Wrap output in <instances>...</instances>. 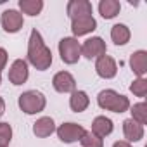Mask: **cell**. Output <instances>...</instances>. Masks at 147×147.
<instances>
[{"label":"cell","instance_id":"9a60e30c","mask_svg":"<svg viewBox=\"0 0 147 147\" xmlns=\"http://www.w3.org/2000/svg\"><path fill=\"white\" fill-rule=\"evenodd\" d=\"M123 133L126 142H140L144 138V126L130 118L123 121Z\"/></svg>","mask_w":147,"mask_h":147},{"label":"cell","instance_id":"d4e9b609","mask_svg":"<svg viewBox=\"0 0 147 147\" xmlns=\"http://www.w3.org/2000/svg\"><path fill=\"white\" fill-rule=\"evenodd\" d=\"M7 59H9V54H7V50H5V49H2V47H0V73H2V71L5 69Z\"/></svg>","mask_w":147,"mask_h":147},{"label":"cell","instance_id":"52a82bcc","mask_svg":"<svg viewBox=\"0 0 147 147\" xmlns=\"http://www.w3.org/2000/svg\"><path fill=\"white\" fill-rule=\"evenodd\" d=\"M0 23H2V28H4L5 33H18L24 24V18H23V14L19 11L7 9V11L2 12Z\"/></svg>","mask_w":147,"mask_h":147},{"label":"cell","instance_id":"4fadbf2b","mask_svg":"<svg viewBox=\"0 0 147 147\" xmlns=\"http://www.w3.org/2000/svg\"><path fill=\"white\" fill-rule=\"evenodd\" d=\"M130 67L137 75V78H144L147 73V52L137 50L130 55Z\"/></svg>","mask_w":147,"mask_h":147},{"label":"cell","instance_id":"484cf974","mask_svg":"<svg viewBox=\"0 0 147 147\" xmlns=\"http://www.w3.org/2000/svg\"><path fill=\"white\" fill-rule=\"evenodd\" d=\"M113 147H131V144L126 142V140H118V142H114Z\"/></svg>","mask_w":147,"mask_h":147},{"label":"cell","instance_id":"ac0fdd59","mask_svg":"<svg viewBox=\"0 0 147 147\" xmlns=\"http://www.w3.org/2000/svg\"><path fill=\"white\" fill-rule=\"evenodd\" d=\"M121 4L118 0H100L99 2V12L104 19H113L119 14Z\"/></svg>","mask_w":147,"mask_h":147},{"label":"cell","instance_id":"83f0119b","mask_svg":"<svg viewBox=\"0 0 147 147\" xmlns=\"http://www.w3.org/2000/svg\"><path fill=\"white\" fill-rule=\"evenodd\" d=\"M0 83H2V75H0Z\"/></svg>","mask_w":147,"mask_h":147},{"label":"cell","instance_id":"2e32d148","mask_svg":"<svg viewBox=\"0 0 147 147\" xmlns=\"http://www.w3.org/2000/svg\"><path fill=\"white\" fill-rule=\"evenodd\" d=\"M113 128H114L113 121L109 118H106V116H97L92 121V133L97 135V137H100V138L111 135L113 133Z\"/></svg>","mask_w":147,"mask_h":147},{"label":"cell","instance_id":"44dd1931","mask_svg":"<svg viewBox=\"0 0 147 147\" xmlns=\"http://www.w3.org/2000/svg\"><path fill=\"white\" fill-rule=\"evenodd\" d=\"M130 113H131V119L137 121L138 125L144 126V125L147 123V104H145V102H137V104H133L131 109H130Z\"/></svg>","mask_w":147,"mask_h":147},{"label":"cell","instance_id":"8fae6325","mask_svg":"<svg viewBox=\"0 0 147 147\" xmlns=\"http://www.w3.org/2000/svg\"><path fill=\"white\" fill-rule=\"evenodd\" d=\"M97 28V21L94 16H83V18H76L71 19V31L75 36H83L92 33Z\"/></svg>","mask_w":147,"mask_h":147},{"label":"cell","instance_id":"5b68a950","mask_svg":"<svg viewBox=\"0 0 147 147\" xmlns=\"http://www.w3.org/2000/svg\"><path fill=\"white\" fill-rule=\"evenodd\" d=\"M85 131H87V130H85L82 125H78V123H62L61 126L55 128L57 137H59L61 142H64V144H73V142L80 140Z\"/></svg>","mask_w":147,"mask_h":147},{"label":"cell","instance_id":"7402d4cb","mask_svg":"<svg viewBox=\"0 0 147 147\" xmlns=\"http://www.w3.org/2000/svg\"><path fill=\"white\" fill-rule=\"evenodd\" d=\"M130 92H131L135 97L144 99V97L147 95V80H145V78H137V80H133L131 85H130Z\"/></svg>","mask_w":147,"mask_h":147},{"label":"cell","instance_id":"ba28073f","mask_svg":"<svg viewBox=\"0 0 147 147\" xmlns=\"http://www.w3.org/2000/svg\"><path fill=\"white\" fill-rule=\"evenodd\" d=\"M52 85L59 94H73L76 90V80L67 71H59L52 78Z\"/></svg>","mask_w":147,"mask_h":147},{"label":"cell","instance_id":"7a4b0ae2","mask_svg":"<svg viewBox=\"0 0 147 147\" xmlns=\"http://www.w3.org/2000/svg\"><path fill=\"white\" fill-rule=\"evenodd\" d=\"M97 104H99V107H102V109H106V111L118 113V114H121V113H125V111L130 109V100H128V97L118 94V92L113 90V88H107V90L99 92V95H97Z\"/></svg>","mask_w":147,"mask_h":147},{"label":"cell","instance_id":"277c9868","mask_svg":"<svg viewBox=\"0 0 147 147\" xmlns=\"http://www.w3.org/2000/svg\"><path fill=\"white\" fill-rule=\"evenodd\" d=\"M59 55L64 64H76L82 57V45L75 36H64L59 42Z\"/></svg>","mask_w":147,"mask_h":147},{"label":"cell","instance_id":"9c48e42d","mask_svg":"<svg viewBox=\"0 0 147 147\" xmlns=\"http://www.w3.org/2000/svg\"><path fill=\"white\" fill-rule=\"evenodd\" d=\"M28 76H30L28 62L24 59H16L9 67V75H7L9 82L12 85H23V83H26Z\"/></svg>","mask_w":147,"mask_h":147},{"label":"cell","instance_id":"e0dca14e","mask_svg":"<svg viewBox=\"0 0 147 147\" xmlns=\"http://www.w3.org/2000/svg\"><path fill=\"white\" fill-rule=\"evenodd\" d=\"M88 104H90V97L83 90H75L69 97V107L75 113H83L88 107Z\"/></svg>","mask_w":147,"mask_h":147},{"label":"cell","instance_id":"d6986e66","mask_svg":"<svg viewBox=\"0 0 147 147\" xmlns=\"http://www.w3.org/2000/svg\"><path fill=\"white\" fill-rule=\"evenodd\" d=\"M131 31L126 24H114L111 28V40L114 42V45H126L130 42Z\"/></svg>","mask_w":147,"mask_h":147},{"label":"cell","instance_id":"6da1fadb","mask_svg":"<svg viewBox=\"0 0 147 147\" xmlns=\"http://www.w3.org/2000/svg\"><path fill=\"white\" fill-rule=\"evenodd\" d=\"M28 62L38 71H45L52 66V52L45 45L42 33L35 28L30 33L28 40Z\"/></svg>","mask_w":147,"mask_h":147},{"label":"cell","instance_id":"30bf717a","mask_svg":"<svg viewBox=\"0 0 147 147\" xmlns=\"http://www.w3.org/2000/svg\"><path fill=\"white\" fill-rule=\"evenodd\" d=\"M95 71L104 80H111L118 75V64L111 55H100L95 61Z\"/></svg>","mask_w":147,"mask_h":147},{"label":"cell","instance_id":"7c38bea8","mask_svg":"<svg viewBox=\"0 0 147 147\" xmlns=\"http://www.w3.org/2000/svg\"><path fill=\"white\" fill-rule=\"evenodd\" d=\"M66 12L71 19L83 18V16H92V4L88 0H69Z\"/></svg>","mask_w":147,"mask_h":147},{"label":"cell","instance_id":"4316f807","mask_svg":"<svg viewBox=\"0 0 147 147\" xmlns=\"http://www.w3.org/2000/svg\"><path fill=\"white\" fill-rule=\"evenodd\" d=\"M4 113H5V102H4L2 97H0V118L4 116Z\"/></svg>","mask_w":147,"mask_h":147},{"label":"cell","instance_id":"603a6c76","mask_svg":"<svg viewBox=\"0 0 147 147\" xmlns=\"http://www.w3.org/2000/svg\"><path fill=\"white\" fill-rule=\"evenodd\" d=\"M80 142H82V147H104L102 138L94 135L92 131H85L83 137L80 138Z\"/></svg>","mask_w":147,"mask_h":147},{"label":"cell","instance_id":"cb8c5ba5","mask_svg":"<svg viewBox=\"0 0 147 147\" xmlns=\"http://www.w3.org/2000/svg\"><path fill=\"white\" fill-rule=\"evenodd\" d=\"M12 140V126L9 123H0V147H7Z\"/></svg>","mask_w":147,"mask_h":147},{"label":"cell","instance_id":"5bb4252c","mask_svg":"<svg viewBox=\"0 0 147 147\" xmlns=\"http://www.w3.org/2000/svg\"><path fill=\"white\" fill-rule=\"evenodd\" d=\"M54 131H55V123H54V119L50 116H42L33 123V133L38 138L50 137Z\"/></svg>","mask_w":147,"mask_h":147},{"label":"cell","instance_id":"ffe728a7","mask_svg":"<svg viewBox=\"0 0 147 147\" xmlns=\"http://www.w3.org/2000/svg\"><path fill=\"white\" fill-rule=\"evenodd\" d=\"M18 5H19L23 14H28V16L35 18L43 11V0H19Z\"/></svg>","mask_w":147,"mask_h":147},{"label":"cell","instance_id":"3957f363","mask_svg":"<svg viewBox=\"0 0 147 147\" xmlns=\"http://www.w3.org/2000/svg\"><path fill=\"white\" fill-rule=\"evenodd\" d=\"M18 104H19V109L26 114H36V113H42L47 106V99L42 92L38 90H28V92H23L18 99Z\"/></svg>","mask_w":147,"mask_h":147},{"label":"cell","instance_id":"8992f818","mask_svg":"<svg viewBox=\"0 0 147 147\" xmlns=\"http://www.w3.org/2000/svg\"><path fill=\"white\" fill-rule=\"evenodd\" d=\"M106 42L100 36H92L88 40H85V43L82 45V55L88 61L92 59H99L100 55H106Z\"/></svg>","mask_w":147,"mask_h":147}]
</instances>
